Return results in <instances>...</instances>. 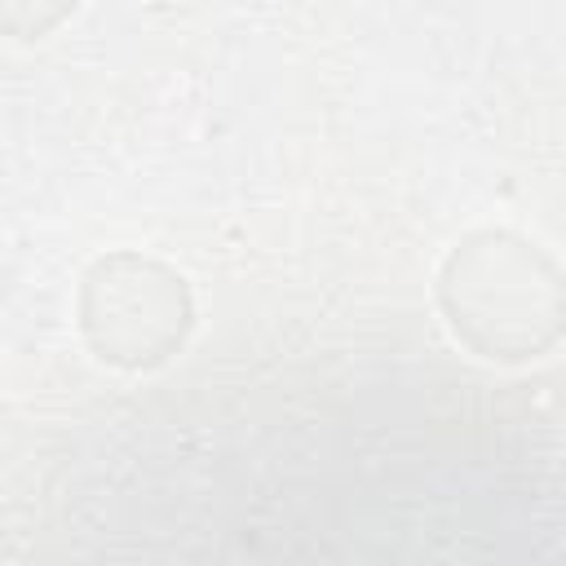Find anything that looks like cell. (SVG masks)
Segmentation results:
<instances>
[{
	"label": "cell",
	"instance_id": "obj_1",
	"mask_svg": "<svg viewBox=\"0 0 566 566\" xmlns=\"http://www.w3.org/2000/svg\"><path fill=\"white\" fill-rule=\"evenodd\" d=\"M438 301L451 332L482 358H539L562 332V279L553 261L509 230H478L455 243L438 279Z\"/></svg>",
	"mask_w": 566,
	"mask_h": 566
},
{
	"label": "cell",
	"instance_id": "obj_2",
	"mask_svg": "<svg viewBox=\"0 0 566 566\" xmlns=\"http://www.w3.org/2000/svg\"><path fill=\"white\" fill-rule=\"evenodd\" d=\"M195 323L190 287L164 261L115 252L84 274L80 327L102 363L115 367H159L168 363Z\"/></svg>",
	"mask_w": 566,
	"mask_h": 566
}]
</instances>
